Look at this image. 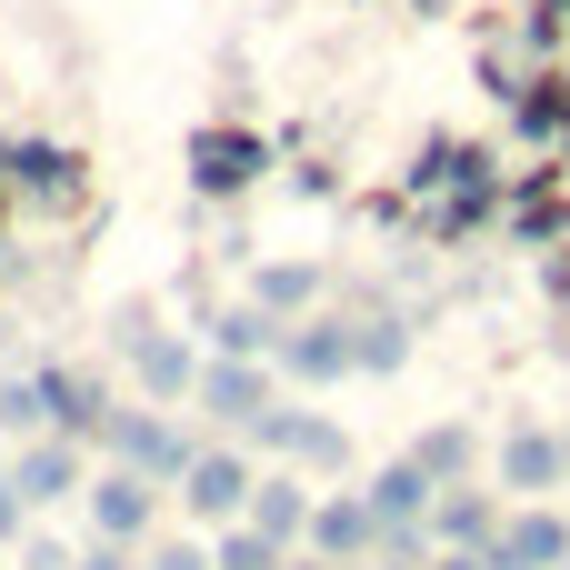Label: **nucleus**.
I'll list each match as a JSON object with an SVG mask.
<instances>
[{"label":"nucleus","mask_w":570,"mask_h":570,"mask_svg":"<svg viewBox=\"0 0 570 570\" xmlns=\"http://www.w3.org/2000/svg\"><path fill=\"white\" fill-rule=\"evenodd\" d=\"M240 451H250V461H271V471H301V481H311V471H321V481H331V471H351V431H341L331 411L291 401V391L240 431Z\"/></svg>","instance_id":"obj_3"},{"label":"nucleus","mask_w":570,"mask_h":570,"mask_svg":"<svg viewBox=\"0 0 570 570\" xmlns=\"http://www.w3.org/2000/svg\"><path fill=\"white\" fill-rule=\"evenodd\" d=\"M501 110H511V130H521L531 150H561V130H570V70H531Z\"/></svg>","instance_id":"obj_22"},{"label":"nucleus","mask_w":570,"mask_h":570,"mask_svg":"<svg viewBox=\"0 0 570 570\" xmlns=\"http://www.w3.org/2000/svg\"><path fill=\"white\" fill-rule=\"evenodd\" d=\"M281 401V371L271 361H210L200 351V381H190V421L210 431V441H240L261 411Z\"/></svg>","instance_id":"obj_8"},{"label":"nucleus","mask_w":570,"mask_h":570,"mask_svg":"<svg viewBox=\"0 0 570 570\" xmlns=\"http://www.w3.org/2000/svg\"><path fill=\"white\" fill-rule=\"evenodd\" d=\"M190 331H200V351H210V361H271V371H281V341H291V321H271L261 301H230V311H200Z\"/></svg>","instance_id":"obj_18"},{"label":"nucleus","mask_w":570,"mask_h":570,"mask_svg":"<svg viewBox=\"0 0 570 570\" xmlns=\"http://www.w3.org/2000/svg\"><path fill=\"white\" fill-rule=\"evenodd\" d=\"M501 521H511V501H501L491 481H451V491L431 501V551H491Z\"/></svg>","instance_id":"obj_17"},{"label":"nucleus","mask_w":570,"mask_h":570,"mask_svg":"<svg viewBox=\"0 0 570 570\" xmlns=\"http://www.w3.org/2000/svg\"><path fill=\"white\" fill-rule=\"evenodd\" d=\"M0 160H10V200H20V220H70V210H90V160L70 150V140H0Z\"/></svg>","instance_id":"obj_5"},{"label":"nucleus","mask_w":570,"mask_h":570,"mask_svg":"<svg viewBox=\"0 0 570 570\" xmlns=\"http://www.w3.org/2000/svg\"><path fill=\"white\" fill-rule=\"evenodd\" d=\"M30 541V501H20V481H10V451H0V551H20Z\"/></svg>","instance_id":"obj_27"},{"label":"nucleus","mask_w":570,"mask_h":570,"mask_svg":"<svg viewBox=\"0 0 570 570\" xmlns=\"http://www.w3.org/2000/svg\"><path fill=\"white\" fill-rule=\"evenodd\" d=\"M411 351H421L411 311H351V371H361V381H391V371H411Z\"/></svg>","instance_id":"obj_21"},{"label":"nucleus","mask_w":570,"mask_h":570,"mask_svg":"<svg viewBox=\"0 0 570 570\" xmlns=\"http://www.w3.org/2000/svg\"><path fill=\"white\" fill-rule=\"evenodd\" d=\"M30 381H40V431H60V441H90L100 451V421H110V381L100 371H80V361H30Z\"/></svg>","instance_id":"obj_11"},{"label":"nucleus","mask_w":570,"mask_h":570,"mask_svg":"<svg viewBox=\"0 0 570 570\" xmlns=\"http://www.w3.org/2000/svg\"><path fill=\"white\" fill-rule=\"evenodd\" d=\"M250 481H261V461H250L240 441H210V431H200L190 471L170 481V511H180L190 531H230V521L250 511Z\"/></svg>","instance_id":"obj_6"},{"label":"nucleus","mask_w":570,"mask_h":570,"mask_svg":"<svg viewBox=\"0 0 570 570\" xmlns=\"http://www.w3.org/2000/svg\"><path fill=\"white\" fill-rule=\"evenodd\" d=\"M80 521H90V541H130V551H150V541L170 531V491L140 481V471H120V461H100L90 491H80Z\"/></svg>","instance_id":"obj_7"},{"label":"nucleus","mask_w":570,"mask_h":570,"mask_svg":"<svg viewBox=\"0 0 570 570\" xmlns=\"http://www.w3.org/2000/svg\"><path fill=\"white\" fill-rule=\"evenodd\" d=\"M521 10H531V0H521Z\"/></svg>","instance_id":"obj_33"},{"label":"nucleus","mask_w":570,"mask_h":570,"mask_svg":"<svg viewBox=\"0 0 570 570\" xmlns=\"http://www.w3.org/2000/svg\"><path fill=\"white\" fill-rule=\"evenodd\" d=\"M411 461H421L441 491H451V481H491V441H481L471 421H431V431L411 441Z\"/></svg>","instance_id":"obj_23"},{"label":"nucleus","mask_w":570,"mask_h":570,"mask_svg":"<svg viewBox=\"0 0 570 570\" xmlns=\"http://www.w3.org/2000/svg\"><path fill=\"white\" fill-rule=\"evenodd\" d=\"M341 381H361V371H351V311L291 321V341H281V391H341Z\"/></svg>","instance_id":"obj_12"},{"label":"nucleus","mask_w":570,"mask_h":570,"mask_svg":"<svg viewBox=\"0 0 570 570\" xmlns=\"http://www.w3.org/2000/svg\"><path fill=\"white\" fill-rule=\"evenodd\" d=\"M431 570H491L481 551H431Z\"/></svg>","instance_id":"obj_30"},{"label":"nucleus","mask_w":570,"mask_h":570,"mask_svg":"<svg viewBox=\"0 0 570 570\" xmlns=\"http://www.w3.org/2000/svg\"><path fill=\"white\" fill-rule=\"evenodd\" d=\"M311 501H321V491H311L301 471H271V461H261V481H250V511H240V521H250L261 541L301 551V541H311Z\"/></svg>","instance_id":"obj_19"},{"label":"nucleus","mask_w":570,"mask_h":570,"mask_svg":"<svg viewBox=\"0 0 570 570\" xmlns=\"http://www.w3.org/2000/svg\"><path fill=\"white\" fill-rule=\"evenodd\" d=\"M210 570H291V551L261 541L250 521H230V531H210Z\"/></svg>","instance_id":"obj_24"},{"label":"nucleus","mask_w":570,"mask_h":570,"mask_svg":"<svg viewBox=\"0 0 570 570\" xmlns=\"http://www.w3.org/2000/svg\"><path fill=\"white\" fill-rule=\"evenodd\" d=\"M20 570H70V541H50V531L30 521V541H20Z\"/></svg>","instance_id":"obj_29"},{"label":"nucleus","mask_w":570,"mask_h":570,"mask_svg":"<svg viewBox=\"0 0 570 570\" xmlns=\"http://www.w3.org/2000/svg\"><path fill=\"white\" fill-rule=\"evenodd\" d=\"M491 491H501V501H561L570 491V431L511 421V431L491 441Z\"/></svg>","instance_id":"obj_9"},{"label":"nucleus","mask_w":570,"mask_h":570,"mask_svg":"<svg viewBox=\"0 0 570 570\" xmlns=\"http://www.w3.org/2000/svg\"><path fill=\"white\" fill-rule=\"evenodd\" d=\"M90 471H100V451H90V441H60V431H40V441L10 451V481H20V501H30V521H40V511H70V501L90 491Z\"/></svg>","instance_id":"obj_10"},{"label":"nucleus","mask_w":570,"mask_h":570,"mask_svg":"<svg viewBox=\"0 0 570 570\" xmlns=\"http://www.w3.org/2000/svg\"><path fill=\"white\" fill-rule=\"evenodd\" d=\"M190 451H200V421H190V411L110 401V421H100V461H120V471H140V481H160V491L190 471Z\"/></svg>","instance_id":"obj_2"},{"label":"nucleus","mask_w":570,"mask_h":570,"mask_svg":"<svg viewBox=\"0 0 570 570\" xmlns=\"http://www.w3.org/2000/svg\"><path fill=\"white\" fill-rule=\"evenodd\" d=\"M10 220H20V200H10V160H0V240H10Z\"/></svg>","instance_id":"obj_31"},{"label":"nucleus","mask_w":570,"mask_h":570,"mask_svg":"<svg viewBox=\"0 0 570 570\" xmlns=\"http://www.w3.org/2000/svg\"><path fill=\"white\" fill-rule=\"evenodd\" d=\"M110 351H120V371H130V401L190 411V381H200V331L160 321L150 301H120V321H110Z\"/></svg>","instance_id":"obj_1"},{"label":"nucleus","mask_w":570,"mask_h":570,"mask_svg":"<svg viewBox=\"0 0 570 570\" xmlns=\"http://www.w3.org/2000/svg\"><path fill=\"white\" fill-rule=\"evenodd\" d=\"M0 441H10V451L40 441V381H30V371H0Z\"/></svg>","instance_id":"obj_25"},{"label":"nucleus","mask_w":570,"mask_h":570,"mask_svg":"<svg viewBox=\"0 0 570 570\" xmlns=\"http://www.w3.org/2000/svg\"><path fill=\"white\" fill-rule=\"evenodd\" d=\"M291 570H351V561H321V551H291ZM371 570V561H361Z\"/></svg>","instance_id":"obj_32"},{"label":"nucleus","mask_w":570,"mask_h":570,"mask_svg":"<svg viewBox=\"0 0 570 570\" xmlns=\"http://www.w3.org/2000/svg\"><path fill=\"white\" fill-rule=\"evenodd\" d=\"M561 570H570V561H561Z\"/></svg>","instance_id":"obj_34"},{"label":"nucleus","mask_w":570,"mask_h":570,"mask_svg":"<svg viewBox=\"0 0 570 570\" xmlns=\"http://www.w3.org/2000/svg\"><path fill=\"white\" fill-rule=\"evenodd\" d=\"M361 501H371V521L381 531H431V501H441V481L401 451V461H381V471H361ZM391 561V551H381Z\"/></svg>","instance_id":"obj_16"},{"label":"nucleus","mask_w":570,"mask_h":570,"mask_svg":"<svg viewBox=\"0 0 570 570\" xmlns=\"http://www.w3.org/2000/svg\"><path fill=\"white\" fill-rule=\"evenodd\" d=\"M301 551L361 570V561H381V551H391V531L371 521V501H361V491H321V501H311V541H301Z\"/></svg>","instance_id":"obj_15"},{"label":"nucleus","mask_w":570,"mask_h":570,"mask_svg":"<svg viewBox=\"0 0 570 570\" xmlns=\"http://www.w3.org/2000/svg\"><path fill=\"white\" fill-rule=\"evenodd\" d=\"M140 570H210V531H160L140 551Z\"/></svg>","instance_id":"obj_26"},{"label":"nucleus","mask_w":570,"mask_h":570,"mask_svg":"<svg viewBox=\"0 0 570 570\" xmlns=\"http://www.w3.org/2000/svg\"><path fill=\"white\" fill-rule=\"evenodd\" d=\"M511 170L481 150V140H421V160H411V200L421 210H441V200H461V190H501Z\"/></svg>","instance_id":"obj_13"},{"label":"nucleus","mask_w":570,"mask_h":570,"mask_svg":"<svg viewBox=\"0 0 570 570\" xmlns=\"http://www.w3.org/2000/svg\"><path fill=\"white\" fill-rule=\"evenodd\" d=\"M70 570H140V551H130V541H80Z\"/></svg>","instance_id":"obj_28"},{"label":"nucleus","mask_w":570,"mask_h":570,"mask_svg":"<svg viewBox=\"0 0 570 570\" xmlns=\"http://www.w3.org/2000/svg\"><path fill=\"white\" fill-rule=\"evenodd\" d=\"M481 561L491 570H561L570 561V511L561 501H511V521H501V541Z\"/></svg>","instance_id":"obj_14"},{"label":"nucleus","mask_w":570,"mask_h":570,"mask_svg":"<svg viewBox=\"0 0 570 570\" xmlns=\"http://www.w3.org/2000/svg\"><path fill=\"white\" fill-rule=\"evenodd\" d=\"M240 301H261L271 321H311V311H331V271L321 261H250Z\"/></svg>","instance_id":"obj_20"},{"label":"nucleus","mask_w":570,"mask_h":570,"mask_svg":"<svg viewBox=\"0 0 570 570\" xmlns=\"http://www.w3.org/2000/svg\"><path fill=\"white\" fill-rule=\"evenodd\" d=\"M180 160H190V200H250L281 170V140L250 130V120H200Z\"/></svg>","instance_id":"obj_4"}]
</instances>
